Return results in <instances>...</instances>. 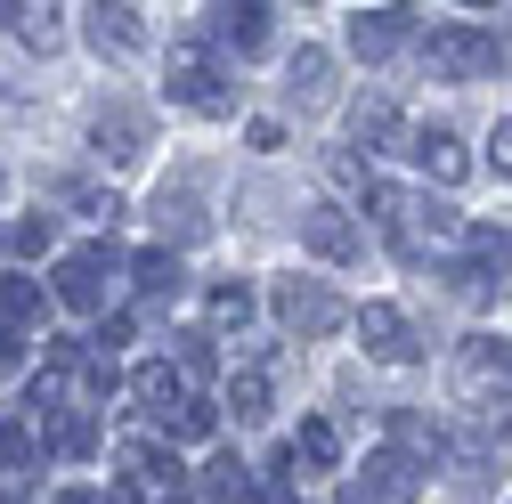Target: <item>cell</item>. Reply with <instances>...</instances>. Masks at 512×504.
Here are the masks:
<instances>
[{
  "mask_svg": "<svg viewBox=\"0 0 512 504\" xmlns=\"http://www.w3.org/2000/svg\"><path fill=\"white\" fill-rule=\"evenodd\" d=\"M212 49H220L212 33H179L171 57H163V82H171V98L187 114H212L220 122V114H236V98H228V74L212 66Z\"/></svg>",
  "mask_w": 512,
  "mask_h": 504,
  "instance_id": "6da1fadb",
  "label": "cell"
},
{
  "mask_svg": "<svg viewBox=\"0 0 512 504\" xmlns=\"http://www.w3.org/2000/svg\"><path fill=\"white\" fill-rule=\"evenodd\" d=\"M269 309H277V326H285V334H301V342H326V334L358 326L350 309H342V293H326V285H309V277H277Z\"/></svg>",
  "mask_w": 512,
  "mask_h": 504,
  "instance_id": "7a4b0ae2",
  "label": "cell"
},
{
  "mask_svg": "<svg viewBox=\"0 0 512 504\" xmlns=\"http://www.w3.org/2000/svg\"><path fill=\"white\" fill-rule=\"evenodd\" d=\"M423 480H431V464L415 456V448H374L366 456V472H358V488H350V504H415L423 496Z\"/></svg>",
  "mask_w": 512,
  "mask_h": 504,
  "instance_id": "3957f363",
  "label": "cell"
},
{
  "mask_svg": "<svg viewBox=\"0 0 512 504\" xmlns=\"http://www.w3.org/2000/svg\"><path fill=\"white\" fill-rule=\"evenodd\" d=\"M431 74L439 82H480V74H496V33H480V25H431Z\"/></svg>",
  "mask_w": 512,
  "mask_h": 504,
  "instance_id": "277c9868",
  "label": "cell"
},
{
  "mask_svg": "<svg viewBox=\"0 0 512 504\" xmlns=\"http://www.w3.org/2000/svg\"><path fill=\"white\" fill-rule=\"evenodd\" d=\"M456 391L480 399V407H504V399H512V342L472 334V342L456 350Z\"/></svg>",
  "mask_w": 512,
  "mask_h": 504,
  "instance_id": "5b68a950",
  "label": "cell"
},
{
  "mask_svg": "<svg viewBox=\"0 0 512 504\" xmlns=\"http://www.w3.org/2000/svg\"><path fill=\"white\" fill-rule=\"evenodd\" d=\"M512 277V236L504 228H464V261H456V293L464 301H496Z\"/></svg>",
  "mask_w": 512,
  "mask_h": 504,
  "instance_id": "8992f818",
  "label": "cell"
},
{
  "mask_svg": "<svg viewBox=\"0 0 512 504\" xmlns=\"http://www.w3.org/2000/svg\"><path fill=\"white\" fill-rule=\"evenodd\" d=\"M204 33L236 57H261L269 49V0H204Z\"/></svg>",
  "mask_w": 512,
  "mask_h": 504,
  "instance_id": "52a82bcc",
  "label": "cell"
},
{
  "mask_svg": "<svg viewBox=\"0 0 512 504\" xmlns=\"http://www.w3.org/2000/svg\"><path fill=\"white\" fill-rule=\"evenodd\" d=\"M358 342H366V358H382V366H415V358H423V342H415V326H407L399 301H366V309H358Z\"/></svg>",
  "mask_w": 512,
  "mask_h": 504,
  "instance_id": "ba28073f",
  "label": "cell"
},
{
  "mask_svg": "<svg viewBox=\"0 0 512 504\" xmlns=\"http://www.w3.org/2000/svg\"><path fill=\"white\" fill-rule=\"evenodd\" d=\"M106 269H114V252H66L57 261V301L74 309V318H106Z\"/></svg>",
  "mask_w": 512,
  "mask_h": 504,
  "instance_id": "9c48e42d",
  "label": "cell"
},
{
  "mask_svg": "<svg viewBox=\"0 0 512 504\" xmlns=\"http://www.w3.org/2000/svg\"><path fill=\"white\" fill-rule=\"evenodd\" d=\"M82 41H90L98 57H114V66H122V57H139V49H147V25H139V9H131V0H90Z\"/></svg>",
  "mask_w": 512,
  "mask_h": 504,
  "instance_id": "30bf717a",
  "label": "cell"
},
{
  "mask_svg": "<svg viewBox=\"0 0 512 504\" xmlns=\"http://www.w3.org/2000/svg\"><path fill=\"white\" fill-rule=\"evenodd\" d=\"M399 49H415V17H407V9H358V25H350V57L382 66V57H399Z\"/></svg>",
  "mask_w": 512,
  "mask_h": 504,
  "instance_id": "8fae6325",
  "label": "cell"
},
{
  "mask_svg": "<svg viewBox=\"0 0 512 504\" xmlns=\"http://www.w3.org/2000/svg\"><path fill=\"white\" fill-rule=\"evenodd\" d=\"M301 244L317 252V261H358V228L342 204H309L301 212Z\"/></svg>",
  "mask_w": 512,
  "mask_h": 504,
  "instance_id": "7c38bea8",
  "label": "cell"
},
{
  "mask_svg": "<svg viewBox=\"0 0 512 504\" xmlns=\"http://www.w3.org/2000/svg\"><path fill=\"white\" fill-rule=\"evenodd\" d=\"M90 147H98V155L122 171V163H139V155H147V122H139L131 106H106V114L90 122Z\"/></svg>",
  "mask_w": 512,
  "mask_h": 504,
  "instance_id": "4fadbf2b",
  "label": "cell"
},
{
  "mask_svg": "<svg viewBox=\"0 0 512 504\" xmlns=\"http://www.w3.org/2000/svg\"><path fill=\"white\" fill-rule=\"evenodd\" d=\"M415 163H423V179H439V187H464V179H472V155H464L456 131H415Z\"/></svg>",
  "mask_w": 512,
  "mask_h": 504,
  "instance_id": "5bb4252c",
  "label": "cell"
},
{
  "mask_svg": "<svg viewBox=\"0 0 512 504\" xmlns=\"http://www.w3.org/2000/svg\"><path fill=\"white\" fill-rule=\"evenodd\" d=\"M131 399H139V407H147V415L163 423V415H171V407L187 399V374H179V358H147V366L131 374Z\"/></svg>",
  "mask_w": 512,
  "mask_h": 504,
  "instance_id": "9a60e30c",
  "label": "cell"
},
{
  "mask_svg": "<svg viewBox=\"0 0 512 504\" xmlns=\"http://www.w3.org/2000/svg\"><path fill=\"white\" fill-rule=\"evenodd\" d=\"M57 17H66V0H0V25L25 49H57Z\"/></svg>",
  "mask_w": 512,
  "mask_h": 504,
  "instance_id": "2e32d148",
  "label": "cell"
},
{
  "mask_svg": "<svg viewBox=\"0 0 512 504\" xmlns=\"http://www.w3.org/2000/svg\"><path fill=\"white\" fill-rule=\"evenodd\" d=\"M41 423H49V431H41V439H49V456H66V464L98 456V423H90V407H49Z\"/></svg>",
  "mask_w": 512,
  "mask_h": 504,
  "instance_id": "e0dca14e",
  "label": "cell"
},
{
  "mask_svg": "<svg viewBox=\"0 0 512 504\" xmlns=\"http://www.w3.org/2000/svg\"><path fill=\"white\" fill-rule=\"evenodd\" d=\"M350 139H358V147H399V106L382 98V90H366V98L350 106Z\"/></svg>",
  "mask_w": 512,
  "mask_h": 504,
  "instance_id": "ac0fdd59",
  "label": "cell"
},
{
  "mask_svg": "<svg viewBox=\"0 0 512 504\" xmlns=\"http://www.w3.org/2000/svg\"><path fill=\"white\" fill-rule=\"evenodd\" d=\"M196 496H204V504H252V496H261V488H252V472H244V464H236V456L220 448V456L204 464V480H196Z\"/></svg>",
  "mask_w": 512,
  "mask_h": 504,
  "instance_id": "d6986e66",
  "label": "cell"
},
{
  "mask_svg": "<svg viewBox=\"0 0 512 504\" xmlns=\"http://www.w3.org/2000/svg\"><path fill=\"white\" fill-rule=\"evenodd\" d=\"M220 415H228V407H212V399H196V391H187V399H179V407L163 415V431L179 439V448H204V439L220 431Z\"/></svg>",
  "mask_w": 512,
  "mask_h": 504,
  "instance_id": "ffe728a7",
  "label": "cell"
},
{
  "mask_svg": "<svg viewBox=\"0 0 512 504\" xmlns=\"http://www.w3.org/2000/svg\"><path fill=\"white\" fill-rule=\"evenodd\" d=\"M204 318H212V334H244V326H252V285H244V277L212 285V293H204Z\"/></svg>",
  "mask_w": 512,
  "mask_h": 504,
  "instance_id": "44dd1931",
  "label": "cell"
},
{
  "mask_svg": "<svg viewBox=\"0 0 512 504\" xmlns=\"http://www.w3.org/2000/svg\"><path fill=\"white\" fill-rule=\"evenodd\" d=\"M293 456H301L309 472H334V464H342V431H334L326 415H301V431H293Z\"/></svg>",
  "mask_w": 512,
  "mask_h": 504,
  "instance_id": "7402d4cb",
  "label": "cell"
},
{
  "mask_svg": "<svg viewBox=\"0 0 512 504\" xmlns=\"http://www.w3.org/2000/svg\"><path fill=\"white\" fill-rule=\"evenodd\" d=\"M285 82H293V98H301V106H326V90H334V57H326V49H293Z\"/></svg>",
  "mask_w": 512,
  "mask_h": 504,
  "instance_id": "603a6c76",
  "label": "cell"
},
{
  "mask_svg": "<svg viewBox=\"0 0 512 504\" xmlns=\"http://www.w3.org/2000/svg\"><path fill=\"white\" fill-rule=\"evenodd\" d=\"M228 415L261 423L269 415V366H228Z\"/></svg>",
  "mask_w": 512,
  "mask_h": 504,
  "instance_id": "cb8c5ba5",
  "label": "cell"
},
{
  "mask_svg": "<svg viewBox=\"0 0 512 504\" xmlns=\"http://www.w3.org/2000/svg\"><path fill=\"white\" fill-rule=\"evenodd\" d=\"M41 285L25 277V269H9V277H0V318H9V326H41Z\"/></svg>",
  "mask_w": 512,
  "mask_h": 504,
  "instance_id": "d4e9b609",
  "label": "cell"
},
{
  "mask_svg": "<svg viewBox=\"0 0 512 504\" xmlns=\"http://www.w3.org/2000/svg\"><path fill=\"white\" fill-rule=\"evenodd\" d=\"M391 439H399V448H415L423 464H431V456L447 448V431H439V423H431L423 407H399V415H391Z\"/></svg>",
  "mask_w": 512,
  "mask_h": 504,
  "instance_id": "484cf974",
  "label": "cell"
},
{
  "mask_svg": "<svg viewBox=\"0 0 512 504\" xmlns=\"http://www.w3.org/2000/svg\"><path fill=\"white\" fill-rule=\"evenodd\" d=\"M57 244V228L33 212V220H9V228H0V252H9V261H41V252Z\"/></svg>",
  "mask_w": 512,
  "mask_h": 504,
  "instance_id": "4316f807",
  "label": "cell"
},
{
  "mask_svg": "<svg viewBox=\"0 0 512 504\" xmlns=\"http://www.w3.org/2000/svg\"><path fill=\"white\" fill-rule=\"evenodd\" d=\"M131 277H139L147 293H179V252H163V244H155V252H139Z\"/></svg>",
  "mask_w": 512,
  "mask_h": 504,
  "instance_id": "83f0119b",
  "label": "cell"
},
{
  "mask_svg": "<svg viewBox=\"0 0 512 504\" xmlns=\"http://www.w3.org/2000/svg\"><path fill=\"white\" fill-rule=\"evenodd\" d=\"M171 350H179V374H187V383H204V374H220V350H212V334H179Z\"/></svg>",
  "mask_w": 512,
  "mask_h": 504,
  "instance_id": "f1b7e54d",
  "label": "cell"
},
{
  "mask_svg": "<svg viewBox=\"0 0 512 504\" xmlns=\"http://www.w3.org/2000/svg\"><path fill=\"white\" fill-rule=\"evenodd\" d=\"M212 220L196 212V196H163V236H179V244H196Z\"/></svg>",
  "mask_w": 512,
  "mask_h": 504,
  "instance_id": "f546056e",
  "label": "cell"
},
{
  "mask_svg": "<svg viewBox=\"0 0 512 504\" xmlns=\"http://www.w3.org/2000/svg\"><path fill=\"white\" fill-rule=\"evenodd\" d=\"M74 204H82V212H90L98 228H114V220H122V196H114V187H106V196H98V187H82V196H74Z\"/></svg>",
  "mask_w": 512,
  "mask_h": 504,
  "instance_id": "4dcf8cb0",
  "label": "cell"
},
{
  "mask_svg": "<svg viewBox=\"0 0 512 504\" xmlns=\"http://www.w3.org/2000/svg\"><path fill=\"white\" fill-rule=\"evenodd\" d=\"M488 163H496V179H512V114L488 131Z\"/></svg>",
  "mask_w": 512,
  "mask_h": 504,
  "instance_id": "1f68e13d",
  "label": "cell"
},
{
  "mask_svg": "<svg viewBox=\"0 0 512 504\" xmlns=\"http://www.w3.org/2000/svg\"><path fill=\"white\" fill-rule=\"evenodd\" d=\"M25 326H9V318H0V374H17V358H25V342H17Z\"/></svg>",
  "mask_w": 512,
  "mask_h": 504,
  "instance_id": "d6a6232c",
  "label": "cell"
},
{
  "mask_svg": "<svg viewBox=\"0 0 512 504\" xmlns=\"http://www.w3.org/2000/svg\"><path fill=\"white\" fill-rule=\"evenodd\" d=\"M131 342V318H98V350H122Z\"/></svg>",
  "mask_w": 512,
  "mask_h": 504,
  "instance_id": "836d02e7",
  "label": "cell"
},
{
  "mask_svg": "<svg viewBox=\"0 0 512 504\" xmlns=\"http://www.w3.org/2000/svg\"><path fill=\"white\" fill-rule=\"evenodd\" d=\"M49 504H106V496H90V488H66V496H49Z\"/></svg>",
  "mask_w": 512,
  "mask_h": 504,
  "instance_id": "e575fe53",
  "label": "cell"
},
{
  "mask_svg": "<svg viewBox=\"0 0 512 504\" xmlns=\"http://www.w3.org/2000/svg\"><path fill=\"white\" fill-rule=\"evenodd\" d=\"M464 9H496V0H464Z\"/></svg>",
  "mask_w": 512,
  "mask_h": 504,
  "instance_id": "d590c367",
  "label": "cell"
}]
</instances>
